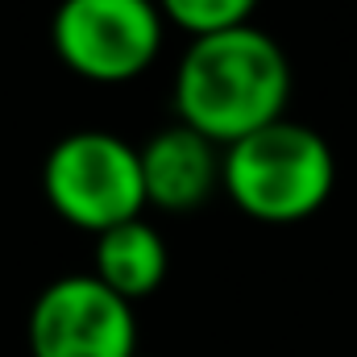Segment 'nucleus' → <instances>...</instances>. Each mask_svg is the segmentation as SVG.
<instances>
[{
	"mask_svg": "<svg viewBox=\"0 0 357 357\" xmlns=\"http://www.w3.org/2000/svg\"><path fill=\"white\" fill-rule=\"evenodd\" d=\"M175 116L212 146L229 150L241 137L287 116L291 63L258 25L191 38L175 67Z\"/></svg>",
	"mask_w": 357,
	"mask_h": 357,
	"instance_id": "nucleus-1",
	"label": "nucleus"
},
{
	"mask_svg": "<svg viewBox=\"0 0 357 357\" xmlns=\"http://www.w3.org/2000/svg\"><path fill=\"white\" fill-rule=\"evenodd\" d=\"M220 187L258 225H299L328 204L337 158L312 125L282 116L225 150Z\"/></svg>",
	"mask_w": 357,
	"mask_h": 357,
	"instance_id": "nucleus-2",
	"label": "nucleus"
},
{
	"mask_svg": "<svg viewBox=\"0 0 357 357\" xmlns=\"http://www.w3.org/2000/svg\"><path fill=\"white\" fill-rule=\"evenodd\" d=\"M42 191L59 220L84 229L91 237L142 220L146 178L142 154L116 133L79 129L50 146L42 162Z\"/></svg>",
	"mask_w": 357,
	"mask_h": 357,
	"instance_id": "nucleus-3",
	"label": "nucleus"
},
{
	"mask_svg": "<svg viewBox=\"0 0 357 357\" xmlns=\"http://www.w3.org/2000/svg\"><path fill=\"white\" fill-rule=\"evenodd\" d=\"M167 17L154 0H59L50 46L91 84H129L162 54Z\"/></svg>",
	"mask_w": 357,
	"mask_h": 357,
	"instance_id": "nucleus-4",
	"label": "nucleus"
},
{
	"mask_svg": "<svg viewBox=\"0 0 357 357\" xmlns=\"http://www.w3.org/2000/svg\"><path fill=\"white\" fill-rule=\"evenodd\" d=\"M33 357H137V316L96 274H63L29 307Z\"/></svg>",
	"mask_w": 357,
	"mask_h": 357,
	"instance_id": "nucleus-5",
	"label": "nucleus"
},
{
	"mask_svg": "<svg viewBox=\"0 0 357 357\" xmlns=\"http://www.w3.org/2000/svg\"><path fill=\"white\" fill-rule=\"evenodd\" d=\"M137 154H142V178H146V204L162 212H195L220 187L225 150L178 121L158 129Z\"/></svg>",
	"mask_w": 357,
	"mask_h": 357,
	"instance_id": "nucleus-6",
	"label": "nucleus"
},
{
	"mask_svg": "<svg viewBox=\"0 0 357 357\" xmlns=\"http://www.w3.org/2000/svg\"><path fill=\"white\" fill-rule=\"evenodd\" d=\"M91 262H96L91 274L108 291H116L125 303H137V299L154 295L167 278V266H171L167 241L150 220H129V225H116V229L100 233Z\"/></svg>",
	"mask_w": 357,
	"mask_h": 357,
	"instance_id": "nucleus-7",
	"label": "nucleus"
},
{
	"mask_svg": "<svg viewBox=\"0 0 357 357\" xmlns=\"http://www.w3.org/2000/svg\"><path fill=\"white\" fill-rule=\"evenodd\" d=\"M154 4L171 25L187 29L191 38H208L237 25H254V13L262 0H154Z\"/></svg>",
	"mask_w": 357,
	"mask_h": 357,
	"instance_id": "nucleus-8",
	"label": "nucleus"
}]
</instances>
